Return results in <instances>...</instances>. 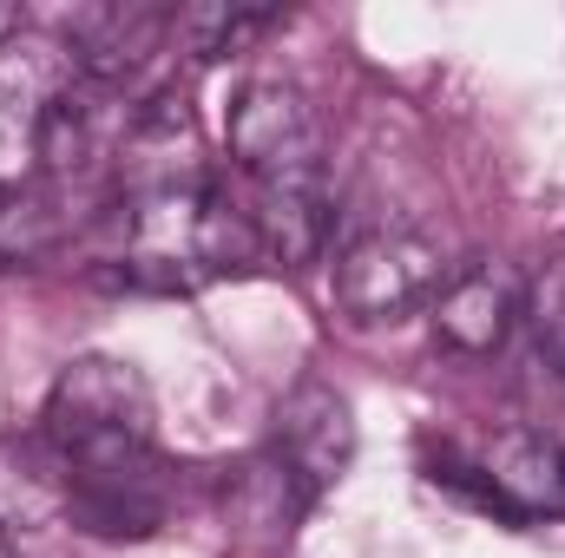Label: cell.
I'll use <instances>...</instances> for the list:
<instances>
[{
    "label": "cell",
    "instance_id": "cell-6",
    "mask_svg": "<svg viewBox=\"0 0 565 558\" xmlns=\"http://www.w3.org/2000/svg\"><path fill=\"white\" fill-rule=\"evenodd\" d=\"M270 453L322 500V493L349 473V460H355V408H349V395H335V388L316 382V375L296 382L277 408Z\"/></svg>",
    "mask_w": 565,
    "mask_h": 558
},
{
    "label": "cell",
    "instance_id": "cell-3",
    "mask_svg": "<svg viewBox=\"0 0 565 558\" xmlns=\"http://www.w3.org/2000/svg\"><path fill=\"white\" fill-rule=\"evenodd\" d=\"M257 257H264V244H257L250 211L217 178H204L198 164L126 184L119 250H113L126 282H139V289H204L217 277L250 270Z\"/></svg>",
    "mask_w": 565,
    "mask_h": 558
},
{
    "label": "cell",
    "instance_id": "cell-4",
    "mask_svg": "<svg viewBox=\"0 0 565 558\" xmlns=\"http://www.w3.org/2000/svg\"><path fill=\"white\" fill-rule=\"evenodd\" d=\"M454 270L460 264L434 224L402 217V211H349L335 230L329 282L355 322H402L415 309H434Z\"/></svg>",
    "mask_w": 565,
    "mask_h": 558
},
{
    "label": "cell",
    "instance_id": "cell-9",
    "mask_svg": "<svg viewBox=\"0 0 565 558\" xmlns=\"http://www.w3.org/2000/svg\"><path fill=\"white\" fill-rule=\"evenodd\" d=\"M526 322L540 335V355L553 362V375L565 382V244L546 257V270L526 282Z\"/></svg>",
    "mask_w": 565,
    "mask_h": 558
},
{
    "label": "cell",
    "instance_id": "cell-10",
    "mask_svg": "<svg viewBox=\"0 0 565 558\" xmlns=\"http://www.w3.org/2000/svg\"><path fill=\"white\" fill-rule=\"evenodd\" d=\"M13 33H20V7H7V0H0V46H7Z\"/></svg>",
    "mask_w": 565,
    "mask_h": 558
},
{
    "label": "cell",
    "instance_id": "cell-2",
    "mask_svg": "<svg viewBox=\"0 0 565 558\" xmlns=\"http://www.w3.org/2000/svg\"><path fill=\"white\" fill-rule=\"evenodd\" d=\"M231 164L250 191V224L264 257L309 264L335 237L329 211V164H322V126L309 99L289 79H250L231 106Z\"/></svg>",
    "mask_w": 565,
    "mask_h": 558
},
{
    "label": "cell",
    "instance_id": "cell-11",
    "mask_svg": "<svg viewBox=\"0 0 565 558\" xmlns=\"http://www.w3.org/2000/svg\"><path fill=\"white\" fill-rule=\"evenodd\" d=\"M0 558H7V533H0Z\"/></svg>",
    "mask_w": 565,
    "mask_h": 558
},
{
    "label": "cell",
    "instance_id": "cell-1",
    "mask_svg": "<svg viewBox=\"0 0 565 558\" xmlns=\"http://www.w3.org/2000/svg\"><path fill=\"white\" fill-rule=\"evenodd\" d=\"M46 453L66 480V513L79 533L99 539H145L164 519V466H158V427L151 388L119 355H79L60 368L46 408H40Z\"/></svg>",
    "mask_w": 565,
    "mask_h": 558
},
{
    "label": "cell",
    "instance_id": "cell-8",
    "mask_svg": "<svg viewBox=\"0 0 565 558\" xmlns=\"http://www.w3.org/2000/svg\"><path fill=\"white\" fill-rule=\"evenodd\" d=\"M264 26H277L270 7H191V13H178V40H184L198 60L244 53V40H257Z\"/></svg>",
    "mask_w": 565,
    "mask_h": 558
},
{
    "label": "cell",
    "instance_id": "cell-5",
    "mask_svg": "<svg viewBox=\"0 0 565 558\" xmlns=\"http://www.w3.org/2000/svg\"><path fill=\"white\" fill-rule=\"evenodd\" d=\"M520 315H526V282H520L513 264H500V257L460 264V270L447 277V289L434 296V309H427L434 342L454 348V355H467V362L500 355Z\"/></svg>",
    "mask_w": 565,
    "mask_h": 558
},
{
    "label": "cell",
    "instance_id": "cell-7",
    "mask_svg": "<svg viewBox=\"0 0 565 558\" xmlns=\"http://www.w3.org/2000/svg\"><path fill=\"white\" fill-rule=\"evenodd\" d=\"M316 506V493L282 466L277 453H250L244 473L231 480V526H244V539L257 546H289L296 539V519Z\"/></svg>",
    "mask_w": 565,
    "mask_h": 558
}]
</instances>
